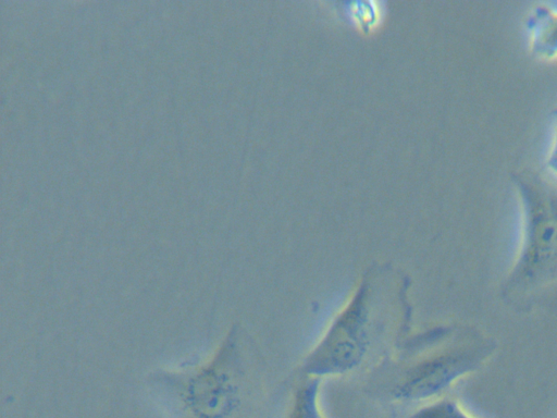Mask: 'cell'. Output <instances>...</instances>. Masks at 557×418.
I'll return each instance as SVG.
<instances>
[{
  "label": "cell",
  "instance_id": "6",
  "mask_svg": "<svg viewBox=\"0 0 557 418\" xmlns=\"http://www.w3.org/2000/svg\"><path fill=\"white\" fill-rule=\"evenodd\" d=\"M539 45L546 53L557 52V16L545 17L540 24Z\"/></svg>",
  "mask_w": 557,
  "mask_h": 418
},
{
  "label": "cell",
  "instance_id": "4",
  "mask_svg": "<svg viewBox=\"0 0 557 418\" xmlns=\"http://www.w3.org/2000/svg\"><path fill=\"white\" fill-rule=\"evenodd\" d=\"M321 378L299 373L284 418H324L320 407Z\"/></svg>",
  "mask_w": 557,
  "mask_h": 418
},
{
  "label": "cell",
  "instance_id": "1",
  "mask_svg": "<svg viewBox=\"0 0 557 418\" xmlns=\"http://www.w3.org/2000/svg\"><path fill=\"white\" fill-rule=\"evenodd\" d=\"M412 280L392 263L369 265L342 309L305 356L299 373L322 378L374 369L410 334Z\"/></svg>",
  "mask_w": 557,
  "mask_h": 418
},
{
  "label": "cell",
  "instance_id": "2",
  "mask_svg": "<svg viewBox=\"0 0 557 418\" xmlns=\"http://www.w3.org/2000/svg\"><path fill=\"white\" fill-rule=\"evenodd\" d=\"M451 325L409 334L396 352L371 370L384 394L398 403L430 402L475 371L488 356L487 346L456 344Z\"/></svg>",
  "mask_w": 557,
  "mask_h": 418
},
{
  "label": "cell",
  "instance_id": "3",
  "mask_svg": "<svg viewBox=\"0 0 557 418\" xmlns=\"http://www.w3.org/2000/svg\"><path fill=\"white\" fill-rule=\"evenodd\" d=\"M153 374L154 382L173 390L195 418H235L261 374V359L247 331L234 323L203 364Z\"/></svg>",
  "mask_w": 557,
  "mask_h": 418
},
{
  "label": "cell",
  "instance_id": "5",
  "mask_svg": "<svg viewBox=\"0 0 557 418\" xmlns=\"http://www.w3.org/2000/svg\"><path fill=\"white\" fill-rule=\"evenodd\" d=\"M408 418H472L460 404L450 397H438L424 403Z\"/></svg>",
  "mask_w": 557,
  "mask_h": 418
}]
</instances>
